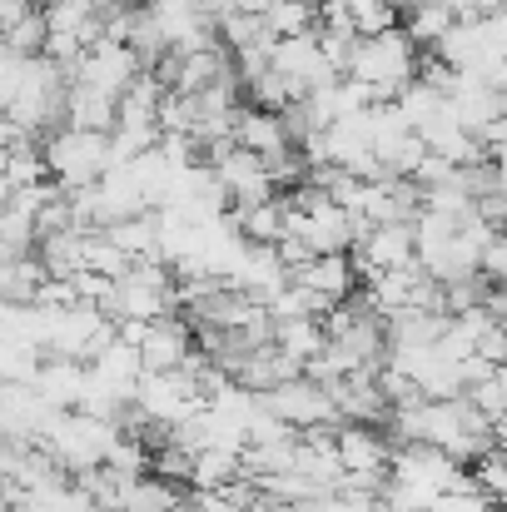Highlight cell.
Listing matches in <instances>:
<instances>
[{
  "label": "cell",
  "instance_id": "6da1fadb",
  "mask_svg": "<svg viewBox=\"0 0 507 512\" xmlns=\"http://www.w3.org/2000/svg\"><path fill=\"white\" fill-rule=\"evenodd\" d=\"M343 75L358 80V85H368L373 100H393L418 75V50H413V40L398 25H388V30H373V35H358L353 40Z\"/></svg>",
  "mask_w": 507,
  "mask_h": 512
},
{
  "label": "cell",
  "instance_id": "7a4b0ae2",
  "mask_svg": "<svg viewBox=\"0 0 507 512\" xmlns=\"http://www.w3.org/2000/svg\"><path fill=\"white\" fill-rule=\"evenodd\" d=\"M174 309H179L174 304V274H169V264H160V259H130V269L100 299V314L105 319H140V324L165 319Z\"/></svg>",
  "mask_w": 507,
  "mask_h": 512
},
{
  "label": "cell",
  "instance_id": "3957f363",
  "mask_svg": "<svg viewBox=\"0 0 507 512\" xmlns=\"http://www.w3.org/2000/svg\"><path fill=\"white\" fill-rule=\"evenodd\" d=\"M40 160H45V174H50L60 189H85V184H95L100 174L110 170V135L55 125V130L40 140Z\"/></svg>",
  "mask_w": 507,
  "mask_h": 512
},
{
  "label": "cell",
  "instance_id": "277c9868",
  "mask_svg": "<svg viewBox=\"0 0 507 512\" xmlns=\"http://www.w3.org/2000/svg\"><path fill=\"white\" fill-rule=\"evenodd\" d=\"M254 398H259L264 413H274V418L289 423L294 433H304V428H338L329 388L314 383V378H304V373H299V378H284V383H274V388H264V393H254Z\"/></svg>",
  "mask_w": 507,
  "mask_h": 512
},
{
  "label": "cell",
  "instance_id": "5b68a950",
  "mask_svg": "<svg viewBox=\"0 0 507 512\" xmlns=\"http://www.w3.org/2000/svg\"><path fill=\"white\" fill-rule=\"evenodd\" d=\"M130 403H135L150 423H165V428L204 408V398L194 393V383H189L184 368H165V373L140 368V378H135V388H130Z\"/></svg>",
  "mask_w": 507,
  "mask_h": 512
},
{
  "label": "cell",
  "instance_id": "8992f818",
  "mask_svg": "<svg viewBox=\"0 0 507 512\" xmlns=\"http://www.w3.org/2000/svg\"><path fill=\"white\" fill-rule=\"evenodd\" d=\"M135 75H140L135 50H130L125 40H105V35H100V40H90L85 55L75 60V75H70V80H80V85H90V90L120 100V90H125Z\"/></svg>",
  "mask_w": 507,
  "mask_h": 512
},
{
  "label": "cell",
  "instance_id": "52a82bcc",
  "mask_svg": "<svg viewBox=\"0 0 507 512\" xmlns=\"http://www.w3.org/2000/svg\"><path fill=\"white\" fill-rule=\"evenodd\" d=\"M353 274L368 279V274H383V269H408L418 264L413 254V224H368L358 239H353Z\"/></svg>",
  "mask_w": 507,
  "mask_h": 512
},
{
  "label": "cell",
  "instance_id": "ba28073f",
  "mask_svg": "<svg viewBox=\"0 0 507 512\" xmlns=\"http://www.w3.org/2000/svg\"><path fill=\"white\" fill-rule=\"evenodd\" d=\"M209 170L219 174V184H224V194H229V209H244V204H259V199L279 194L274 179H269L264 155H254V150H244V145H224V150L209 160Z\"/></svg>",
  "mask_w": 507,
  "mask_h": 512
},
{
  "label": "cell",
  "instance_id": "9c48e42d",
  "mask_svg": "<svg viewBox=\"0 0 507 512\" xmlns=\"http://www.w3.org/2000/svg\"><path fill=\"white\" fill-rule=\"evenodd\" d=\"M269 70H274V75H284V80L294 85V95H299V100H304L314 85L338 80L334 70L324 65L319 45H314V30H309V35H279V40L269 45Z\"/></svg>",
  "mask_w": 507,
  "mask_h": 512
},
{
  "label": "cell",
  "instance_id": "30bf717a",
  "mask_svg": "<svg viewBox=\"0 0 507 512\" xmlns=\"http://www.w3.org/2000/svg\"><path fill=\"white\" fill-rule=\"evenodd\" d=\"M289 279H294L299 289H309L324 309L343 304V299L358 289V274H353V259H348V254H314V259L299 264Z\"/></svg>",
  "mask_w": 507,
  "mask_h": 512
},
{
  "label": "cell",
  "instance_id": "8fae6325",
  "mask_svg": "<svg viewBox=\"0 0 507 512\" xmlns=\"http://www.w3.org/2000/svg\"><path fill=\"white\" fill-rule=\"evenodd\" d=\"M388 438L373 423H338L334 428V453L343 473H388Z\"/></svg>",
  "mask_w": 507,
  "mask_h": 512
},
{
  "label": "cell",
  "instance_id": "7c38bea8",
  "mask_svg": "<svg viewBox=\"0 0 507 512\" xmlns=\"http://www.w3.org/2000/svg\"><path fill=\"white\" fill-rule=\"evenodd\" d=\"M140 348V368H155V373H165V368H184V358L194 353V334H189V324L184 319H150L145 324V339L135 343Z\"/></svg>",
  "mask_w": 507,
  "mask_h": 512
},
{
  "label": "cell",
  "instance_id": "4fadbf2b",
  "mask_svg": "<svg viewBox=\"0 0 507 512\" xmlns=\"http://www.w3.org/2000/svg\"><path fill=\"white\" fill-rule=\"evenodd\" d=\"M324 388H329V403H334L338 423H378L388 413L373 373H343V378L324 383Z\"/></svg>",
  "mask_w": 507,
  "mask_h": 512
},
{
  "label": "cell",
  "instance_id": "5bb4252c",
  "mask_svg": "<svg viewBox=\"0 0 507 512\" xmlns=\"http://www.w3.org/2000/svg\"><path fill=\"white\" fill-rule=\"evenodd\" d=\"M234 145H244V150H254V155H279V150H289V135H284V120H279V110H264V105H239L234 110Z\"/></svg>",
  "mask_w": 507,
  "mask_h": 512
},
{
  "label": "cell",
  "instance_id": "9a60e30c",
  "mask_svg": "<svg viewBox=\"0 0 507 512\" xmlns=\"http://www.w3.org/2000/svg\"><path fill=\"white\" fill-rule=\"evenodd\" d=\"M30 388H35L50 408H75V403H80V388H85V363H80V358L50 353V358H40Z\"/></svg>",
  "mask_w": 507,
  "mask_h": 512
},
{
  "label": "cell",
  "instance_id": "2e32d148",
  "mask_svg": "<svg viewBox=\"0 0 507 512\" xmlns=\"http://www.w3.org/2000/svg\"><path fill=\"white\" fill-rule=\"evenodd\" d=\"M60 125L110 135L115 130V100L100 95V90H90V85H80V80H70L65 85V100H60Z\"/></svg>",
  "mask_w": 507,
  "mask_h": 512
},
{
  "label": "cell",
  "instance_id": "e0dca14e",
  "mask_svg": "<svg viewBox=\"0 0 507 512\" xmlns=\"http://www.w3.org/2000/svg\"><path fill=\"white\" fill-rule=\"evenodd\" d=\"M50 35H75L80 45L100 40V0H35Z\"/></svg>",
  "mask_w": 507,
  "mask_h": 512
},
{
  "label": "cell",
  "instance_id": "ac0fdd59",
  "mask_svg": "<svg viewBox=\"0 0 507 512\" xmlns=\"http://www.w3.org/2000/svg\"><path fill=\"white\" fill-rule=\"evenodd\" d=\"M269 343L284 353V358H294L299 368L324 348V324H319V314H294V319H274V334Z\"/></svg>",
  "mask_w": 507,
  "mask_h": 512
},
{
  "label": "cell",
  "instance_id": "d6986e66",
  "mask_svg": "<svg viewBox=\"0 0 507 512\" xmlns=\"http://www.w3.org/2000/svg\"><path fill=\"white\" fill-rule=\"evenodd\" d=\"M105 239H110L120 254H130V259H155L160 214H155V209H140V214H130V219H115V224H105Z\"/></svg>",
  "mask_w": 507,
  "mask_h": 512
},
{
  "label": "cell",
  "instance_id": "ffe728a7",
  "mask_svg": "<svg viewBox=\"0 0 507 512\" xmlns=\"http://www.w3.org/2000/svg\"><path fill=\"white\" fill-rule=\"evenodd\" d=\"M453 20H458V10H453L448 0H418V5H408V10L398 15V30L413 40V50H428Z\"/></svg>",
  "mask_w": 507,
  "mask_h": 512
},
{
  "label": "cell",
  "instance_id": "44dd1931",
  "mask_svg": "<svg viewBox=\"0 0 507 512\" xmlns=\"http://www.w3.org/2000/svg\"><path fill=\"white\" fill-rule=\"evenodd\" d=\"M85 368L95 373V378H105V383H115V388H135V378H140V348L125 339H110L105 348H95L90 358H85Z\"/></svg>",
  "mask_w": 507,
  "mask_h": 512
},
{
  "label": "cell",
  "instance_id": "7402d4cb",
  "mask_svg": "<svg viewBox=\"0 0 507 512\" xmlns=\"http://www.w3.org/2000/svg\"><path fill=\"white\" fill-rule=\"evenodd\" d=\"M184 503V488H174L155 473H140L130 483H120V508L125 512H174Z\"/></svg>",
  "mask_w": 507,
  "mask_h": 512
},
{
  "label": "cell",
  "instance_id": "603a6c76",
  "mask_svg": "<svg viewBox=\"0 0 507 512\" xmlns=\"http://www.w3.org/2000/svg\"><path fill=\"white\" fill-rule=\"evenodd\" d=\"M239 478V453L229 448H194L189 458V488L194 493H219Z\"/></svg>",
  "mask_w": 507,
  "mask_h": 512
},
{
  "label": "cell",
  "instance_id": "cb8c5ba5",
  "mask_svg": "<svg viewBox=\"0 0 507 512\" xmlns=\"http://www.w3.org/2000/svg\"><path fill=\"white\" fill-rule=\"evenodd\" d=\"M40 348L30 339H15V334H0V383H30L35 368H40Z\"/></svg>",
  "mask_w": 507,
  "mask_h": 512
},
{
  "label": "cell",
  "instance_id": "d4e9b609",
  "mask_svg": "<svg viewBox=\"0 0 507 512\" xmlns=\"http://www.w3.org/2000/svg\"><path fill=\"white\" fill-rule=\"evenodd\" d=\"M463 398L493 423V428H503V413H507V373L503 368H493V373H483L478 383H468L463 388Z\"/></svg>",
  "mask_w": 507,
  "mask_h": 512
},
{
  "label": "cell",
  "instance_id": "484cf974",
  "mask_svg": "<svg viewBox=\"0 0 507 512\" xmlns=\"http://www.w3.org/2000/svg\"><path fill=\"white\" fill-rule=\"evenodd\" d=\"M264 25L274 35H309L314 30V5L309 0H269L264 5Z\"/></svg>",
  "mask_w": 507,
  "mask_h": 512
},
{
  "label": "cell",
  "instance_id": "4316f807",
  "mask_svg": "<svg viewBox=\"0 0 507 512\" xmlns=\"http://www.w3.org/2000/svg\"><path fill=\"white\" fill-rule=\"evenodd\" d=\"M189 458H194V453H184V448H174V443H160V448H150V473L174 483V488H189Z\"/></svg>",
  "mask_w": 507,
  "mask_h": 512
},
{
  "label": "cell",
  "instance_id": "83f0119b",
  "mask_svg": "<svg viewBox=\"0 0 507 512\" xmlns=\"http://www.w3.org/2000/svg\"><path fill=\"white\" fill-rule=\"evenodd\" d=\"M0 45H10L15 55H40V45H45V20H40V10H30L20 25H10V30L0 35Z\"/></svg>",
  "mask_w": 507,
  "mask_h": 512
},
{
  "label": "cell",
  "instance_id": "f1b7e54d",
  "mask_svg": "<svg viewBox=\"0 0 507 512\" xmlns=\"http://www.w3.org/2000/svg\"><path fill=\"white\" fill-rule=\"evenodd\" d=\"M478 274L488 279V284H503V274H507V244H503V229L478 249Z\"/></svg>",
  "mask_w": 507,
  "mask_h": 512
},
{
  "label": "cell",
  "instance_id": "f546056e",
  "mask_svg": "<svg viewBox=\"0 0 507 512\" xmlns=\"http://www.w3.org/2000/svg\"><path fill=\"white\" fill-rule=\"evenodd\" d=\"M473 353H478L483 363H498V368H503V358H507V329L503 324H488V329L473 339Z\"/></svg>",
  "mask_w": 507,
  "mask_h": 512
},
{
  "label": "cell",
  "instance_id": "4dcf8cb0",
  "mask_svg": "<svg viewBox=\"0 0 507 512\" xmlns=\"http://www.w3.org/2000/svg\"><path fill=\"white\" fill-rule=\"evenodd\" d=\"M30 10H40V5H35V0H0V35H5L10 25H20Z\"/></svg>",
  "mask_w": 507,
  "mask_h": 512
},
{
  "label": "cell",
  "instance_id": "1f68e13d",
  "mask_svg": "<svg viewBox=\"0 0 507 512\" xmlns=\"http://www.w3.org/2000/svg\"><path fill=\"white\" fill-rule=\"evenodd\" d=\"M15 458H20V443H15V438H5V433H0V483H5V478H10V473H15Z\"/></svg>",
  "mask_w": 507,
  "mask_h": 512
}]
</instances>
